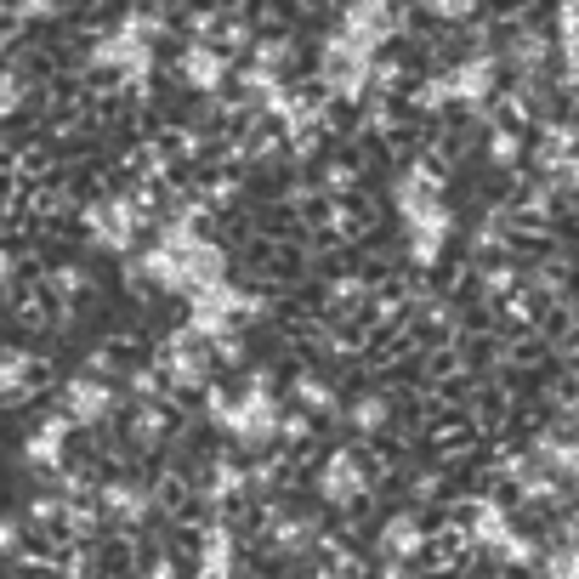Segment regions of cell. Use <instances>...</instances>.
<instances>
[{"mask_svg": "<svg viewBox=\"0 0 579 579\" xmlns=\"http://www.w3.org/2000/svg\"><path fill=\"white\" fill-rule=\"evenodd\" d=\"M358 483H364V472H358L347 455H335L330 472H324V489H330V494H347V489H358Z\"/></svg>", "mask_w": 579, "mask_h": 579, "instance_id": "cell-1", "label": "cell"}, {"mask_svg": "<svg viewBox=\"0 0 579 579\" xmlns=\"http://www.w3.org/2000/svg\"><path fill=\"white\" fill-rule=\"evenodd\" d=\"M69 404L80 409V415H103V409H108V392H103V386H97V381H74Z\"/></svg>", "mask_w": 579, "mask_h": 579, "instance_id": "cell-2", "label": "cell"}, {"mask_svg": "<svg viewBox=\"0 0 579 579\" xmlns=\"http://www.w3.org/2000/svg\"><path fill=\"white\" fill-rule=\"evenodd\" d=\"M188 74L199 80V86H211V80H216V57L211 52H193L188 57Z\"/></svg>", "mask_w": 579, "mask_h": 579, "instance_id": "cell-3", "label": "cell"}, {"mask_svg": "<svg viewBox=\"0 0 579 579\" xmlns=\"http://www.w3.org/2000/svg\"><path fill=\"white\" fill-rule=\"evenodd\" d=\"M352 421H358V426H381V421H386V404H381V398H364Z\"/></svg>", "mask_w": 579, "mask_h": 579, "instance_id": "cell-4", "label": "cell"}, {"mask_svg": "<svg viewBox=\"0 0 579 579\" xmlns=\"http://www.w3.org/2000/svg\"><path fill=\"white\" fill-rule=\"evenodd\" d=\"M551 574H557V579H579V551H557V557H551Z\"/></svg>", "mask_w": 579, "mask_h": 579, "instance_id": "cell-5", "label": "cell"}, {"mask_svg": "<svg viewBox=\"0 0 579 579\" xmlns=\"http://www.w3.org/2000/svg\"><path fill=\"white\" fill-rule=\"evenodd\" d=\"M489 154H494V159H517V137H511V131H494Z\"/></svg>", "mask_w": 579, "mask_h": 579, "instance_id": "cell-6", "label": "cell"}]
</instances>
